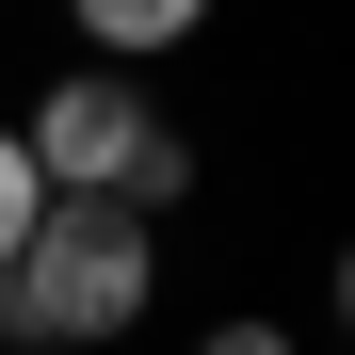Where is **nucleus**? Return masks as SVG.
Masks as SVG:
<instances>
[{"label":"nucleus","mask_w":355,"mask_h":355,"mask_svg":"<svg viewBox=\"0 0 355 355\" xmlns=\"http://www.w3.org/2000/svg\"><path fill=\"white\" fill-rule=\"evenodd\" d=\"M33 210H49V178H33V146L0 130V275H17V243H33Z\"/></svg>","instance_id":"nucleus-5"},{"label":"nucleus","mask_w":355,"mask_h":355,"mask_svg":"<svg viewBox=\"0 0 355 355\" xmlns=\"http://www.w3.org/2000/svg\"><path fill=\"white\" fill-rule=\"evenodd\" d=\"M194 355H291V323H259V307H243V323H210Z\"/></svg>","instance_id":"nucleus-6"},{"label":"nucleus","mask_w":355,"mask_h":355,"mask_svg":"<svg viewBox=\"0 0 355 355\" xmlns=\"http://www.w3.org/2000/svg\"><path fill=\"white\" fill-rule=\"evenodd\" d=\"M194 178H210V162H194V130H146V162L113 178V210H146V226H162V210H194Z\"/></svg>","instance_id":"nucleus-4"},{"label":"nucleus","mask_w":355,"mask_h":355,"mask_svg":"<svg viewBox=\"0 0 355 355\" xmlns=\"http://www.w3.org/2000/svg\"><path fill=\"white\" fill-rule=\"evenodd\" d=\"M146 291H162V226H146V210H113V194H49L33 243H17V275H0V339H33V355H97V339L146 323Z\"/></svg>","instance_id":"nucleus-1"},{"label":"nucleus","mask_w":355,"mask_h":355,"mask_svg":"<svg viewBox=\"0 0 355 355\" xmlns=\"http://www.w3.org/2000/svg\"><path fill=\"white\" fill-rule=\"evenodd\" d=\"M178 33H194V0H81V49H97L113 81H130L146 49H178Z\"/></svg>","instance_id":"nucleus-3"},{"label":"nucleus","mask_w":355,"mask_h":355,"mask_svg":"<svg viewBox=\"0 0 355 355\" xmlns=\"http://www.w3.org/2000/svg\"><path fill=\"white\" fill-rule=\"evenodd\" d=\"M146 130H162V113L113 81V65H65V81L17 113V146H33V178H49V194H113V178L146 162Z\"/></svg>","instance_id":"nucleus-2"},{"label":"nucleus","mask_w":355,"mask_h":355,"mask_svg":"<svg viewBox=\"0 0 355 355\" xmlns=\"http://www.w3.org/2000/svg\"><path fill=\"white\" fill-rule=\"evenodd\" d=\"M339 339H355V243H339Z\"/></svg>","instance_id":"nucleus-7"}]
</instances>
